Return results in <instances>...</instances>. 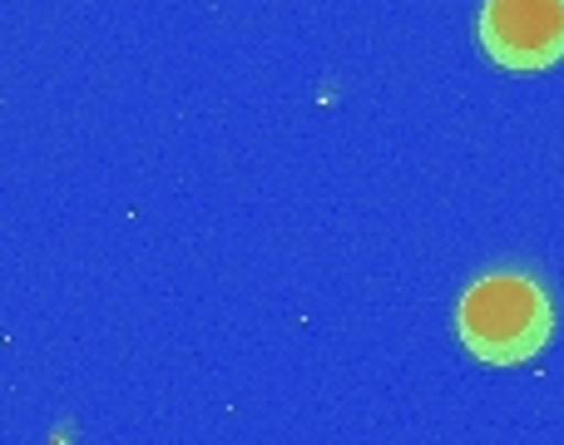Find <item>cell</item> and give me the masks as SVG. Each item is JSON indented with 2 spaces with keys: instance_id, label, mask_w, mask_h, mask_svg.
Returning a JSON list of instances; mask_svg holds the SVG:
<instances>
[{
  "instance_id": "cell-1",
  "label": "cell",
  "mask_w": 564,
  "mask_h": 445,
  "mask_svg": "<svg viewBox=\"0 0 564 445\" xmlns=\"http://www.w3.org/2000/svg\"><path fill=\"white\" fill-rule=\"evenodd\" d=\"M555 332V307L535 272H480L456 302V337L486 367H520L540 357Z\"/></svg>"
},
{
  "instance_id": "cell-2",
  "label": "cell",
  "mask_w": 564,
  "mask_h": 445,
  "mask_svg": "<svg viewBox=\"0 0 564 445\" xmlns=\"http://www.w3.org/2000/svg\"><path fill=\"white\" fill-rule=\"evenodd\" d=\"M480 50L506 75H540L564 59V0H486Z\"/></svg>"
}]
</instances>
